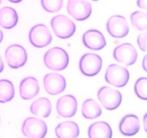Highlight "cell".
Wrapping results in <instances>:
<instances>
[{
    "label": "cell",
    "mask_w": 147,
    "mask_h": 138,
    "mask_svg": "<svg viewBox=\"0 0 147 138\" xmlns=\"http://www.w3.org/2000/svg\"><path fill=\"white\" fill-rule=\"evenodd\" d=\"M44 63L46 67L55 71H62L66 68L69 63V56L64 49L55 47L45 54Z\"/></svg>",
    "instance_id": "6da1fadb"
},
{
    "label": "cell",
    "mask_w": 147,
    "mask_h": 138,
    "mask_svg": "<svg viewBox=\"0 0 147 138\" xmlns=\"http://www.w3.org/2000/svg\"><path fill=\"white\" fill-rule=\"evenodd\" d=\"M139 48L142 51H147V32L140 34L137 38Z\"/></svg>",
    "instance_id": "484cf974"
},
{
    "label": "cell",
    "mask_w": 147,
    "mask_h": 138,
    "mask_svg": "<svg viewBox=\"0 0 147 138\" xmlns=\"http://www.w3.org/2000/svg\"><path fill=\"white\" fill-rule=\"evenodd\" d=\"M5 60L11 68H19L24 66L28 60L26 51L22 45H11L5 51Z\"/></svg>",
    "instance_id": "ba28073f"
},
{
    "label": "cell",
    "mask_w": 147,
    "mask_h": 138,
    "mask_svg": "<svg viewBox=\"0 0 147 138\" xmlns=\"http://www.w3.org/2000/svg\"><path fill=\"white\" fill-rule=\"evenodd\" d=\"M112 129L107 122H95L88 128L89 138H112Z\"/></svg>",
    "instance_id": "ac0fdd59"
},
{
    "label": "cell",
    "mask_w": 147,
    "mask_h": 138,
    "mask_svg": "<svg viewBox=\"0 0 147 138\" xmlns=\"http://www.w3.org/2000/svg\"><path fill=\"white\" fill-rule=\"evenodd\" d=\"M92 1H98V0H92Z\"/></svg>",
    "instance_id": "836d02e7"
},
{
    "label": "cell",
    "mask_w": 147,
    "mask_h": 138,
    "mask_svg": "<svg viewBox=\"0 0 147 138\" xmlns=\"http://www.w3.org/2000/svg\"><path fill=\"white\" fill-rule=\"evenodd\" d=\"M131 24L138 31L147 30V13L142 12H134L130 16Z\"/></svg>",
    "instance_id": "603a6c76"
},
{
    "label": "cell",
    "mask_w": 147,
    "mask_h": 138,
    "mask_svg": "<svg viewBox=\"0 0 147 138\" xmlns=\"http://www.w3.org/2000/svg\"><path fill=\"white\" fill-rule=\"evenodd\" d=\"M44 88L51 95H57L66 88V80L63 75L57 73L47 74L43 79Z\"/></svg>",
    "instance_id": "7c38bea8"
},
{
    "label": "cell",
    "mask_w": 147,
    "mask_h": 138,
    "mask_svg": "<svg viewBox=\"0 0 147 138\" xmlns=\"http://www.w3.org/2000/svg\"><path fill=\"white\" fill-rule=\"evenodd\" d=\"M142 68L144 69V71H146L147 72V55H145L144 57H143V59H142Z\"/></svg>",
    "instance_id": "83f0119b"
},
{
    "label": "cell",
    "mask_w": 147,
    "mask_h": 138,
    "mask_svg": "<svg viewBox=\"0 0 147 138\" xmlns=\"http://www.w3.org/2000/svg\"><path fill=\"white\" fill-rule=\"evenodd\" d=\"M1 3H2V0H0V4H1Z\"/></svg>",
    "instance_id": "d6a6232c"
},
{
    "label": "cell",
    "mask_w": 147,
    "mask_h": 138,
    "mask_svg": "<svg viewBox=\"0 0 147 138\" xmlns=\"http://www.w3.org/2000/svg\"><path fill=\"white\" fill-rule=\"evenodd\" d=\"M23 135L28 138H45L48 132L45 122L36 117H28L22 126Z\"/></svg>",
    "instance_id": "277c9868"
},
{
    "label": "cell",
    "mask_w": 147,
    "mask_h": 138,
    "mask_svg": "<svg viewBox=\"0 0 147 138\" xmlns=\"http://www.w3.org/2000/svg\"><path fill=\"white\" fill-rule=\"evenodd\" d=\"M18 16L17 12L11 7L0 9V25L5 29H11L17 25Z\"/></svg>",
    "instance_id": "d6986e66"
},
{
    "label": "cell",
    "mask_w": 147,
    "mask_h": 138,
    "mask_svg": "<svg viewBox=\"0 0 147 138\" xmlns=\"http://www.w3.org/2000/svg\"><path fill=\"white\" fill-rule=\"evenodd\" d=\"M140 129V120L136 115L127 114L121 119L119 124V132L124 136H134Z\"/></svg>",
    "instance_id": "2e32d148"
},
{
    "label": "cell",
    "mask_w": 147,
    "mask_h": 138,
    "mask_svg": "<svg viewBox=\"0 0 147 138\" xmlns=\"http://www.w3.org/2000/svg\"><path fill=\"white\" fill-rule=\"evenodd\" d=\"M40 91L39 83L34 77H27L22 80L19 86V94L24 100H31L37 96Z\"/></svg>",
    "instance_id": "9a60e30c"
},
{
    "label": "cell",
    "mask_w": 147,
    "mask_h": 138,
    "mask_svg": "<svg viewBox=\"0 0 147 138\" xmlns=\"http://www.w3.org/2000/svg\"><path fill=\"white\" fill-rule=\"evenodd\" d=\"M83 43L87 48L98 51L103 49L107 45L103 34L96 29H90L83 34Z\"/></svg>",
    "instance_id": "5bb4252c"
},
{
    "label": "cell",
    "mask_w": 147,
    "mask_h": 138,
    "mask_svg": "<svg viewBox=\"0 0 147 138\" xmlns=\"http://www.w3.org/2000/svg\"><path fill=\"white\" fill-rule=\"evenodd\" d=\"M129 79V73L126 68L119 64L109 65L106 71L105 80L110 85L117 87L126 86Z\"/></svg>",
    "instance_id": "3957f363"
},
{
    "label": "cell",
    "mask_w": 147,
    "mask_h": 138,
    "mask_svg": "<svg viewBox=\"0 0 147 138\" xmlns=\"http://www.w3.org/2000/svg\"><path fill=\"white\" fill-rule=\"evenodd\" d=\"M102 114L100 106L93 99H87L82 104V115L86 119L93 120Z\"/></svg>",
    "instance_id": "44dd1931"
},
{
    "label": "cell",
    "mask_w": 147,
    "mask_h": 138,
    "mask_svg": "<svg viewBox=\"0 0 147 138\" xmlns=\"http://www.w3.org/2000/svg\"><path fill=\"white\" fill-rule=\"evenodd\" d=\"M143 126H144L145 131L147 133V113L143 117Z\"/></svg>",
    "instance_id": "f1b7e54d"
},
{
    "label": "cell",
    "mask_w": 147,
    "mask_h": 138,
    "mask_svg": "<svg viewBox=\"0 0 147 138\" xmlns=\"http://www.w3.org/2000/svg\"><path fill=\"white\" fill-rule=\"evenodd\" d=\"M103 61L98 55L94 53H87L80 57L79 68L83 74L86 76H95L100 71Z\"/></svg>",
    "instance_id": "5b68a950"
},
{
    "label": "cell",
    "mask_w": 147,
    "mask_h": 138,
    "mask_svg": "<svg viewBox=\"0 0 147 138\" xmlns=\"http://www.w3.org/2000/svg\"><path fill=\"white\" fill-rule=\"evenodd\" d=\"M41 3L43 9L51 13L60 11L63 6V0H41Z\"/></svg>",
    "instance_id": "d4e9b609"
},
{
    "label": "cell",
    "mask_w": 147,
    "mask_h": 138,
    "mask_svg": "<svg viewBox=\"0 0 147 138\" xmlns=\"http://www.w3.org/2000/svg\"><path fill=\"white\" fill-rule=\"evenodd\" d=\"M107 30L113 38L121 39L128 34L129 28L127 21L123 16H113L107 22Z\"/></svg>",
    "instance_id": "8fae6325"
},
{
    "label": "cell",
    "mask_w": 147,
    "mask_h": 138,
    "mask_svg": "<svg viewBox=\"0 0 147 138\" xmlns=\"http://www.w3.org/2000/svg\"><path fill=\"white\" fill-rule=\"evenodd\" d=\"M134 91L139 98L147 101V78H140L134 85Z\"/></svg>",
    "instance_id": "cb8c5ba5"
},
{
    "label": "cell",
    "mask_w": 147,
    "mask_h": 138,
    "mask_svg": "<svg viewBox=\"0 0 147 138\" xmlns=\"http://www.w3.org/2000/svg\"><path fill=\"white\" fill-rule=\"evenodd\" d=\"M15 96V87L9 80H0V103H7Z\"/></svg>",
    "instance_id": "7402d4cb"
},
{
    "label": "cell",
    "mask_w": 147,
    "mask_h": 138,
    "mask_svg": "<svg viewBox=\"0 0 147 138\" xmlns=\"http://www.w3.org/2000/svg\"><path fill=\"white\" fill-rule=\"evenodd\" d=\"M3 69H4V63H3L2 57L0 56V73L3 71Z\"/></svg>",
    "instance_id": "f546056e"
},
{
    "label": "cell",
    "mask_w": 147,
    "mask_h": 138,
    "mask_svg": "<svg viewBox=\"0 0 147 138\" xmlns=\"http://www.w3.org/2000/svg\"><path fill=\"white\" fill-rule=\"evenodd\" d=\"M29 41L30 43L36 48H45L52 41V36L46 25L38 24L30 30Z\"/></svg>",
    "instance_id": "52a82bcc"
},
{
    "label": "cell",
    "mask_w": 147,
    "mask_h": 138,
    "mask_svg": "<svg viewBox=\"0 0 147 138\" xmlns=\"http://www.w3.org/2000/svg\"><path fill=\"white\" fill-rule=\"evenodd\" d=\"M2 40H3V32L1 29H0V43L2 42Z\"/></svg>",
    "instance_id": "4dcf8cb0"
},
{
    "label": "cell",
    "mask_w": 147,
    "mask_h": 138,
    "mask_svg": "<svg viewBox=\"0 0 147 138\" xmlns=\"http://www.w3.org/2000/svg\"><path fill=\"white\" fill-rule=\"evenodd\" d=\"M113 55L117 62L126 66H130L134 64L138 57L136 49L129 43H123L116 47Z\"/></svg>",
    "instance_id": "9c48e42d"
},
{
    "label": "cell",
    "mask_w": 147,
    "mask_h": 138,
    "mask_svg": "<svg viewBox=\"0 0 147 138\" xmlns=\"http://www.w3.org/2000/svg\"><path fill=\"white\" fill-rule=\"evenodd\" d=\"M97 97L102 105L108 110H113L122 102L121 93L110 87H102L97 92Z\"/></svg>",
    "instance_id": "8992f818"
},
{
    "label": "cell",
    "mask_w": 147,
    "mask_h": 138,
    "mask_svg": "<svg viewBox=\"0 0 147 138\" xmlns=\"http://www.w3.org/2000/svg\"><path fill=\"white\" fill-rule=\"evenodd\" d=\"M51 25L56 36L60 39H68L75 33L74 22L64 15L54 17L51 21Z\"/></svg>",
    "instance_id": "7a4b0ae2"
},
{
    "label": "cell",
    "mask_w": 147,
    "mask_h": 138,
    "mask_svg": "<svg viewBox=\"0 0 147 138\" xmlns=\"http://www.w3.org/2000/svg\"><path fill=\"white\" fill-rule=\"evenodd\" d=\"M9 2H13V3H18V2H21L22 0H8Z\"/></svg>",
    "instance_id": "1f68e13d"
},
{
    "label": "cell",
    "mask_w": 147,
    "mask_h": 138,
    "mask_svg": "<svg viewBox=\"0 0 147 138\" xmlns=\"http://www.w3.org/2000/svg\"><path fill=\"white\" fill-rule=\"evenodd\" d=\"M55 133L57 138H77L79 136L80 130L75 122L66 120L56 126Z\"/></svg>",
    "instance_id": "e0dca14e"
},
{
    "label": "cell",
    "mask_w": 147,
    "mask_h": 138,
    "mask_svg": "<svg viewBox=\"0 0 147 138\" xmlns=\"http://www.w3.org/2000/svg\"><path fill=\"white\" fill-rule=\"evenodd\" d=\"M67 10L74 18L84 21L91 15V5L87 0H68Z\"/></svg>",
    "instance_id": "30bf717a"
},
{
    "label": "cell",
    "mask_w": 147,
    "mask_h": 138,
    "mask_svg": "<svg viewBox=\"0 0 147 138\" xmlns=\"http://www.w3.org/2000/svg\"><path fill=\"white\" fill-rule=\"evenodd\" d=\"M136 4L140 9L147 10V0H137Z\"/></svg>",
    "instance_id": "4316f807"
},
{
    "label": "cell",
    "mask_w": 147,
    "mask_h": 138,
    "mask_svg": "<svg viewBox=\"0 0 147 138\" xmlns=\"http://www.w3.org/2000/svg\"><path fill=\"white\" fill-rule=\"evenodd\" d=\"M57 114L62 117H74L78 110V101L72 95L67 94L60 97L56 104Z\"/></svg>",
    "instance_id": "4fadbf2b"
},
{
    "label": "cell",
    "mask_w": 147,
    "mask_h": 138,
    "mask_svg": "<svg viewBox=\"0 0 147 138\" xmlns=\"http://www.w3.org/2000/svg\"><path fill=\"white\" fill-rule=\"evenodd\" d=\"M51 103L49 99L46 97H40L31 104L30 110L33 114L39 117H48L51 113Z\"/></svg>",
    "instance_id": "ffe728a7"
}]
</instances>
